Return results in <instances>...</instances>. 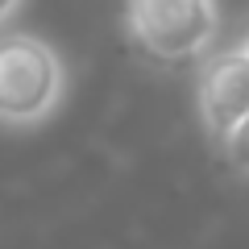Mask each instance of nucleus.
I'll list each match as a JSON object with an SVG mask.
<instances>
[{"instance_id": "nucleus-3", "label": "nucleus", "mask_w": 249, "mask_h": 249, "mask_svg": "<svg viewBox=\"0 0 249 249\" xmlns=\"http://www.w3.org/2000/svg\"><path fill=\"white\" fill-rule=\"evenodd\" d=\"M196 104L204 129L216 142L249 112V54L237 42L224 50H208L196 83Z\"/></svg>"}, {"instance_id": "nucleus-2", "label": "nucleus", "mask_w": 249, "mask_h": 249, "mask_svg": "<svg viewBox=\"0 0 249 249\" xmlns=\"http://www.w3.org/2000/svg\"><path fill=\"white\" fill-rule=\"evenodd\" d=\"M124 34L154 62H191L220 34L216 0H124Z\"/></svg>"}, {"instance_id": "nucleus-5", "label": "nucleus", "mask_w": 249, "mask_h": 249, "mask_svg": "<svg viewBox=\"0 0 249 249\" xmlns=\"http://www.w3.org/2000/svg\"><path fill=\"white\" fill-rule=\"evenodd\" d=\"M21 4H25V0H0V25H9V21L21 13Z\"/></svg>"}, {"instance_id": "nucleus-6", "label": "nucleus", "mask_w": 249, "mask_h": 249, "mask_svg": "<svg viewBox=\"0 0 249 249\" xmlns=\"http://www.w3.org/2000/svg\"><path fill=\"white\" fill-rule=\"evenodd\" d=\"M237 46H241V50L249 54V21H245V29H241V37H237Z\"/></svg>"}, {"instance_id": "nucleus-1", "label": "nucleus", "mask_w": 249, "mask_h": 249, "mask_svg": "<svg viewBox=\"0 0 249 249\" xmlns=\"http://www.w3.org/2000/svg\"><path fill=\"white\" fill-rule=\"evenodd\" d=\"M67 96L62 54L37 34H0V124L34 129Z\"/></svg>"}, {"instance_id": "nucleus-4", "label": "nucleus", "mask_w": 249, "mask_h": 249, "mask_svg": "<svg viewBox=\"0 0 249 249\" xmlns=\"http://www.w3.org/2000/svg\"><path fill=\"white\" fill-rule=\"evenodd\" d=\"M220 150H224V162H229L237 175L249 178V112L241 116L237 124H232L229 133L220 137Z\"/></svg>"}]
</instances>
